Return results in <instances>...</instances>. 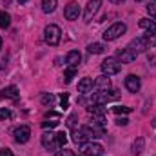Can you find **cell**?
<instances>
[{
	"mask_svg": "<svg viewBox=\"0 0 156 156\" xmlns=\"http://www.w3.org/2000/svg\"><path fill=\"white\" fill-rule=\"evenodd\" d=\"M60 35H62V31H60V27H58L56 24H49V26L44 29V40H45L49 45H58Z\"/></svg>",
	"mask_w": 156,
	"mask_h": 156,
	"instance_id": "obj_1",
	"label": "cell"
},
{
	"mask_svg": "<svg viewBox=\"0 0 156 156\" xmlns=\"http://www.w3.org/2000/svg\"><path fill=\"white\" fill-rule=\"evenodd\" d=\"M125 31H127V26H125L123 22H116V24H113L111 27L105 29L104 40H105V42H113V40H116L118 37H122Z\"/></svg>",
	"mask_w": 156,
	"mask_h": 156,
	"instance_id": "obj_2",
	"label": "cell"
},
{
	"mask_svg": "<svg viewBox=\"0 0 156 156\" xmlns=\"http://www.w3.org/2000/svg\"><path fill=\"white\" fill-rule=\"evenodd\" d=\"M120 69H122V64L118 62L115 56H109V58H105V60L102 62V71H104V75H107V76L118 75Z\"/></svg>",
	"mask_w": 156,
	"mask_h": 156,
	"instance_id": "obj_3",
	"label": "cell"
},
{
	"mask_svg": "<svg viewBox=\"0 0 156 156\" xmlns=\"http://www.w3.org/2000/svg\"><path fill=\"white\" fill-rule=\"evenodd\" d=\"M13 136H15V142L16 144H26L29 140V136H31V129L27 125H18V127H15Z\"/></svg>",
	"mask_w": 156,
	"mask_h": 156,
	"instance_id": "obj_4",
	"label": "cell"
},
{
	"mask_svg": "<svg viewBox=\"0 0 156 156\" xmlns=\"http://www.w3.org/2000/svg\"><path fill=\"white\" fill-rule=\"evenodd\" d=\"M42 145H44L47 151H58V149H60V145H58V142H56V134L51 133V131L42 134Z\"/></svg>",
	"mask_w": 156,
	"mask_h": 156,
	"instance_id": "obj_5",
	"label": "cell"
},
{
	"mask_svg": "<svg viewBox=\"0 0 156 156\" xmlns=\"http://www.w3.org/2000/svg\"><path fill=\"white\" fill-rule=\"evenodd\" d=\"M100 4H102V0H89L87 2V5H85V11H83V20L85 22H91L93 20V16L98 13V9H100Z\"/></svg>",
	"mask_w": 156,
	"mask_h": 156,
	"instance_id": "obj_6",
	"label": "cell"
},
{
	"mask_svg": "<svg viewBox=\"0 0 156 156\" xmlns=\"http://www.w3.org/2000/svg\"><path fill=\"white\" fill-rule=\"evenodd\" d=\"M115 58H116L120 64H131V62L136 60V53H133L129 47H125V49H118Z\"/></svg>",
	"mask_w": 156,
	"mask_h": 156,
	"instance_id": "obj_7",
	"label": "cell"
},
{
	"mask_svg": "<svg viewBox=\"0 0 156 156\" xmlns=\"http://www.w3.org/2000/svg\"><path fill=\"white\" fill-rule=\"evenodd\" d=\"M64 16H66L67 20H76L78 16H80V7H78L76 2H69V4L66 5Z\"/></svg>",
	"mask_w": 156,
	"mask_h": 156,
	"instance_id": "obj_8",
	"label": "cell"
},
{
	"mask_svg": "<svg viewBox=\"0 0 156 156\" xmlns=\"http://www.w3.org/2000/svg\"><path fill=\"white\" fill-rule=\"evenodd\" d=\"M82 151H83L85 156H102L104 154V147L100 144H85Z\"/></svg>",
	"mask_w": 156,
	"mask_h": 156,
	"instance_id": "obj_9",
	"label": "cell"
},
{
	"mask_svg": "<svg viewBox=\"0 0 156 156\" xmlns=\"http://www.w3.org/2000/svg\"><path fill=\"white\" fill-rule=\"evenodd\" d=\"M129 49H131L133 53H136V55H138V53H144V51H147V49H149V45L145 44V40L140 37V38L131 40V44H129Z\"/></svg>",
	"mask_w": 156,
	"mask_h": 156,
	"instance_id": "obj_10",
	"label": "cell"
},
{
	"mask_svg": "<svg viewBox=\"0 0 156 156\" xmlns=\"http://www.w3.org/2000/svg\"><path fill=\"white\" fill-rule=\"evenodd\" d=\"M125 87H127V91H131V93H138L140 87H142V82H140L138 76L129 75V76L125 78Z\"/></svg>",
	"mask_w": 156,
	"mask_h": 156,
	"instance_id": "obj_11",
	"label": "cell"
},
{
	"mask_svg": "<svg viewBox=\"0 0 156 156\" xmlns=\"http://www.w3.org/2000/svg\"><path fill=\"white\" fill-rule=\"evenodd\" d=\"M60 123V115L58 113H49L47 116H45V122H42V127L44 129H53V127H56Z\"/></svg>",
	"mask_w": 156,
	"mask_h": 156,
	"instance_id": "obj_12",
	"label": "cell"
},
{
	"mask_svg": "<svg viewBox=\"0 0 156 156\" xmlns=\"http://www.w3.org/2000/svg\"><path fill=\"white\" fill-rule=\"evenodd\" d=\"M66 62H67V67H78V64L82 62V55L78 51H69L66 56Z\"/></svg>",
	"mask_w": 156,
	"mask_h": 156,
	"instance_id": "obj_13",
	"label": "cell"
},
{
	"mask_svg": "<svg viewBox=\"0 0 156 156\" xmlns=\"http://www.w3.org/2000/svg\"><path fill=\"white\" fill-rule=\"evenodd\" d=\"M71 140L76 144V145H85V142L89 140L87 134L82 131V129H73V134H71Z\"/></svg>",
	"mask_w": 156,
	"mask_h": 156,
	"instance_id": "obj_14",
	"label": "cell"
},
{
	"mask_svg": "<svg viewBox=\"0 0 156 156\" xmlns=\"http://www.w3.org/2000/svg\"><path fill=\"white\" fill-rule=\"evenodd\" d=\"M94 85H96L98 91H105V89L111 87V78L107 76V75H102V76H98L94 80Z\"/></svg>",
	"mask_w": 156,
	"mask_h": 156,
	"instance_id": "obj_15",
	"label": "cell"
},
{
	"mask_svg": "<svg viewBox=\"0 0 156 156\" xmlns=\"http://www.w3.org/2000/svg\"><path fill=\"white\" fill-rule=\"evenodd\" d=\"M87 111H89L93 116H104V115L107 113V107L102 105V104H91V105L87 107Z\"/></svg>",
	"mask_w": 156,
	"mask_h": 156,
	"instance_id": "obj_16",
	"label": "cell"
},
{
	"mask_svg": "<svg viewBox=\"0 0 156 156\" xmlns=\"http://www.w3.org/2000/svg\"><path fill=\"white\" fill-rule=\"evenodd\" d=\"M91 89H93V78H82V80L78 82V93L85 94V93H89Z\"/></svg>",
	"mask_w": 156,
	"mask_h": 156,
	"instance_id": "obj_17",
	"label": "cell"
},
{
	"mask_svg": "<svg viewBox=\"0 0 156 156\" xmlns=\"http://www.w3.org/2000/svg\"><path fill=\"white\" fill-rule=\"evenodd\" d=\"M2 96H5V98H13V100H16V98H18V89H16L15 85H9V87H4V89H2Z\"/></svg>",
	"mask_w": 156,
	"mask_h": 156,
	"instance_id": "obj_18",
	"label": "cell"
},
{
	"mask_svg": "<svg viewBox=\"0 0 156 156\" xmlns=\"http://www.w3.org/2000/svg\"><path fill=\"white\" fill-rule=\"evenodd\" d=\"M138 26L145 31H156V20H149V18H142L138 22Z\"/></svg>",
	"mask_w": 156,
	"mask_h": 156,
	"instance_id": "obj_19",
	"label": "cell"
},
{
	"mask_svg": "<svg viewBox=\"0 0 156 156\" xmlns=\"http://www.w3.org/2000/svg\"><path fill=\"white\" fill-rule=\"evenodd\" d=\"M87 51H89L91 55H102V53L105 51V45L94 42V44H89V45H87Z\"/></svg>",
	"mask_w": 156,
	"mask_h": 156,
	"instance_id": "obj_20",
	"label": "cell"
},
{
	"mask_svg": "<svg viewBox=\"0 0 156 156\" xmlns=\"http://www.w3.org/2000/svg\"><path fill=\"white\" fill-rule=\"evenodd\" d=\"M144 145H145V142H144V138H136L134 142H133V154H142L144 153Z\"/></svg>",
	"mask_w": 156,
	"mask_h": 156,
	"instance_id": "obj_21",
	"label": "cell"
},
{
	"mask_svg": "<svg viewBox=\"0 0 156 156\" xmlns=\"http://www.w3.org/2000/svg\"><path fill=\"white\" fill-rule=\"evenodd\" d=\"M142 38L145 40V44H147L149 47H156V31H147Z\"/></svg>",
	"mask_w": 156,
	"mask_h": 156,
	"instance_id": "obj_22",
	"label": "cell"
},
{
	"mask_svg": "<svg viewBox=\"0 0 156 156\" xmlns=\"http://www.w3.org/2000/svg\"><path fill=\"white\" fill-rule=\"evenodd\" d=\"M9 26H11V16H9V13L0 11V27H2V29H7Z\"/></svg>",
	"mask_w": 156,
	"mask_h": 156,
	"instance_id": "obj_23",
	"label": "cell"
},
{
	"mask_svg": "<svg viewBox=\"0 0 156 156\" xmlns=\"http://www.w3.org/2000/svg\"><path fill=\"white\" fill-rule=\"evenodd\" d=\"M42 9L44 13H53L56 9V0H42Z\"/></svg>",
	"mask_w": 156,
	"mask_h": 156,
	"instance_id": "obj_24",
	"label": "cell"
},
{
	"mask_svg": "<svg viewBox=\"0 0 156 156\" xmlns=\"http://www.w3.org/2000/svg\"><path fill=\"white\" fill-rule=\"evenodd\" d=\"M75 75H76V67H67V69L64 71V78H66V82H67V83L75 78Z\"/></svg>",
	"mask_w": 156,
	"mask_h": 156,
	"instance_id": "obj_25",
	"label": "cell"
},
{
	"mask_svg": "<svg viewBox=\"0 0 156 156\" xmlns=\"http://www.w3.org/2000/svg\"><path fill=\"white\" fill-rule=\"evenodd\" d=\"M40 102H42L44 105H51V104L55 102V96H53V94H49V93H44V94L40 96Z\"/></svg>",
	"mask_w": 156,
	"mask_h": 156,
	"instance_id": "obj_26",
	"label": "cell"
},
{
	"mask_svg": "<svg viewBox=\"0 0 156 156\" xmlns=\"http://www.w3.org/2000/svg\"><path fill=\"white\" fill-rule=\"evenodd\" d=\"M56 142H58V145H60V147H64V145L67 144V134H66L64 131L56 133Z\"/></svg>",
	"mask_w": 156,
	"mask_h": 156,
	"instance_id": "obj_27",
	"label": "cell"
},
{
	"mask_svg": "<svg viewBox=\"0 0 156 156\" xmlns=\"http://www.w3.org/2000/svg\"><path fill=\"white\" fill-rule=\"evenodd\" d=\"M113 111H115L116 115H129L133 109H131V107H125V105H116V107H113Z\"/></svg>",
	"mask_w": 156,
	"mask_h": 156,
	"instance_id": "obj_28",
	"label": "cell"
},
{
	"mask_svg": "<svg viewBox=\"0 0 156 156\" xmlns=\"http://www.w3.org/2000/svg\"><path fill=\"white\" fill-rule=\"evenodd\" d=\"M60 105H62L64 109H67V107H69V96H67V93H64V94L60 96Z\"/></svg>",
	"mask_w": 156,
	"mask_h": 156,
	"instance_id": "obj_29",
	"label": "cell"
},
{
	"mask_svg": "<svg viewBox=\"0 0 156 156\" xmlns=\"http://www.w3.org/2000/svg\"><path fill=\"white\" fill-rule=\"evenodd\" d=\"M67 127L69 129H76V115H71L67 118Z\"/></svg>",
	"mask_w": 156,
	"mask_h": 156,
	"instance_id": "obj_30",
	"label": "cell"
},
{
	"mask_svg": "<svg viewBox=\"0 0 156 156\" xmlns=\"http://www.w3.org/2000/svg\"><path fill=\"white\" fill-rule=\"evenodd\" d=\"M0 120H11V111L9 109H0Z\"/></svg>",
	"mask_w": 156,
	"mask_h": 156,
	"instance_id": "obj_31",
	"label": "cell"
},
{
	"mask_svg": "<svg viewBox=\"0 0 156 156\" xmlns=\"http://www.w3.org/2000/svg\"><path fill=\"white\" fill-rule=\"evenodd\" d=\"M147 13H149V15L156 20V4H154V2H151V4L147 5Z\"/></svg>",
	"mask_w": 156,
	"mask_h": 156,
	"instance_id": "obj_32",
	"label": "cell"
},
{
	"mask_svg": "<svg viewBox=\"0 0 156 156\" xmlns=\"http://www.w3.org/2000/svg\"><path fill=\"white\" fill-rule=\"evenodd\" d=\"M55 156H76V154L73 151H69V149H64V151H58Z\"/></svg>",
	"mask_w": 156,
	"mask_h": 156,
	"instance_id": "obj_33",
	"label": "cell"
},
{
	"mask_svg": "<svg viewBox=\"0 0 156 156\" xmlns=\"http://www.w3.org/2000/svg\"><path fill=\"white\" fill-rule=\"evenodd\" d=\"M0 156H13L11 149H0Z\"/></svg>",
	"mask_w": 156,
	"mask_h": 156,
	"instance_id": "obj_34",
	"label": "cell"
},
{
	"mask_svg": "<svg viewBox=\"0 0 156 156\" xmlns=\"http://www.w3.org/2000/svg\"><path fill=\"white\" fill-rule=\"evenodd\" d=\"M116 123H118V125H127V123H129V120H127V118H118Z\"/></svg>",
	"mask_w": 156,
	"mask_h": 156,
	"instance_id": "obj_35",
	"label": "cell"
},
{
	"mask_svg": "<svg viewBox=\"0 0 156 156\" xmlns=\"http://www.w3.org/2000/svg\"><path fill=\"white\" fill-rule=\"evenodd\" d=\"M111 2H113V4H122L123 0H111Z\"/></svg>",
	"mask_w": 156,
	"mask_h": 156,
	"instance_id": "obj_36",
	"label": "cell"
},
{
	"mask_svg": "<svg viewBox=\"0 0 156 156\" xmlns=\"http://www.w3.org/2000/svg\"><path fill=\"white\" fill-rule=\"evenodd\" d=\"M18 2H20V4H26V2H27V0H18Z\"/></svg>",
	"mask_w": 156,
	"mask_h": 156,
	"instance_id": "obj_37",
	"label": "cell"
},
{
	"mask_svg": "<svg viewBox=\"0 0 156 156\" xmlns=\"http://www.w3.org/2000/svg\"><path fill=\"white\" fill-rule=\"evenodd\" d=\"M153 125H154V127H156V118H154V120H153Z\"/></svg>",
	"mask_w": 156,
	"mask_h": 156,
	"instance_id": "obj_38",
	"label": "cell"
},
{
	"mask_svg": "<svg viewBox=\"0 0 156 156\" xmlns=\"http://www.w3.org/2000/svg\"><path fill=\"white\" fill-rule=\"evenodd\" d=\"M0 45H2V38H0Z\"/></svg>",
	"mask_w": 156,
	"mask_h": 156,
	"instance_id": "obj_39",
	"label": "cell"
}]
</instances>
